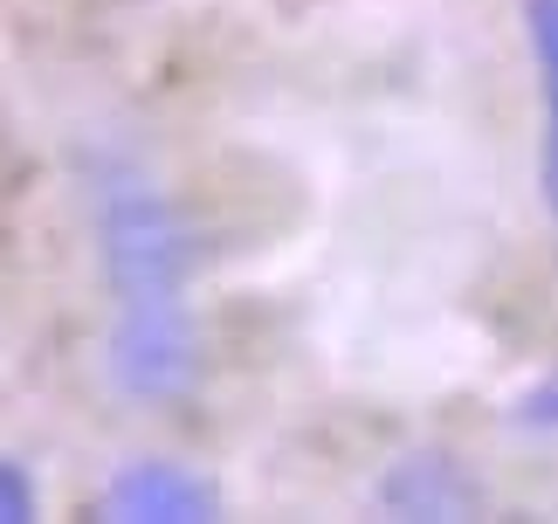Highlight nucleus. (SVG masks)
<instances>
[{
  "instance_id": "nucleus-1",
  "label": "nucleus",
  "mask_w": 558,
  "mask_h": 524,
  "mask_svg": "<svg viewBox=\"0 0 558 524\" xmlns=\"http://www.w3.org/2000/svg\"><path fill=\"white\" fill-rule=\"evenodd\" d=\"M90 249L111 303L132 297H186L201 276V228L166 187L138 172H111L90 201Z\"/></svg>"
},
{
  "instance_id": "nucleus-5",
  "label": "nucleus",
  "mask_w": 558,
  "mask_h": 524,
  "mask_svg": "<svg viewBox=\"0 0 558 524\" xmlns=\"http://www.w3.org/2000/svg\"><path fill=\"white\" fill-rule=\"evenodd\" d=\"M524 41H531V70H538V104H545L538 187H545V207L558 214V0H524Z\"/></svg>"
},
{
  "instance_id": "nucleus-6",
  "label": "nucleus",
  "mask_w": 558,
  "mask_h": 524,
  "mask_svg": "<svg viewBox=\"0 0 558 524\" xmlns=\"http://www.w3.org/2000/svg\"><path fill=\"white\" fill-rule=\"evenodd\" d=\"M41 511V484L21 455H0V524H28Z\"/></svg>"
},
{
  "instance_id": "nucleus-7",
  "label": "nucleus",
  "mask_w": 558,
  "mask_h": 524,
  "mask_svg": "<svg viewBox=\"0 0 558 524\" xmlns=\"http://www.w3.org/2000/svg\"><path fill=\"white\" fill-rule=\"evenodd\" d=\"M518 428H531V434H558V373H545L538 386H524Z\"/></svg>"
},
{
  "instance_id": "nucleus-4",
  "label": "nucleus",
  "mask_w": 558,
  "mask_h": 524,
  "mask_svg": "<svg viewBox=\"0 0 558 524\" xmlns=\"http://www.w3.org/2000/svg\"><path fill=\"white\" fill-rule=\"evenodd\" d=\"M379 511L386 517H476L483 511V476L462 469L448 449H407L393 469L379 476Z\"/></svg>"
},
{
  "instance_id": "nucleus-3",
  "label": "nucleus",
  "mask_w": 558,
  "mask_h": 524,
  "mask_svg": "<svg viewBox=\"0 0 558 524\" xmlns=\"http://www.w3.org/2000/svg\"><path fill=\"white\" fill-rule=\"evenodd\" d=\"M221 511H228L221 484L180 455H132L97 490V517L111 524H214Z\"/></svg>"
},
{
  "instance_id": "nucleus-2",
  "label": "nucleus",
  "mask_w": 558,
  "mask_h": 524,
  "mask_svg": "<svg viewBox=\"0 0 558 524\" xmlns=\"http://www.w3.org/2000/svg\"><path fill=\"white\" fill-rule=\"evenodd\" d=\"M97 366L118 401L180 407L207 380V332L186 297H132V303H111Z\"/></svg>"
}]
</instances>
